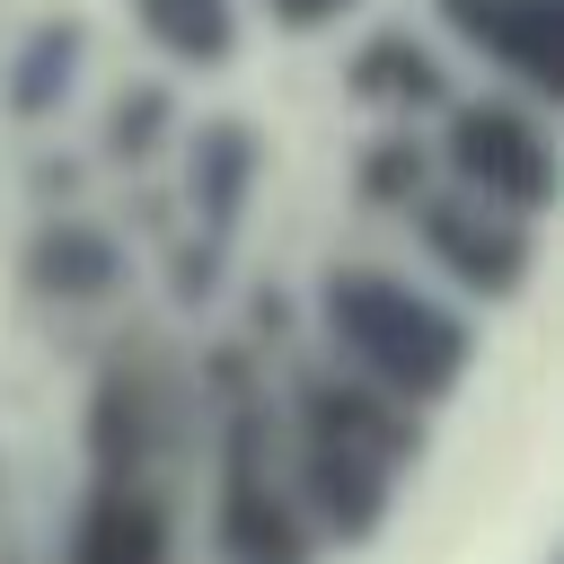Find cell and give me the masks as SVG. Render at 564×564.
<instances>
[{"mask_svg": "<svg viewBox=\"0 0 564 564\" xmlns=\"http://www.w3.org/2000/svg\"><path fill=\"white\" fill-rule=\"evenodd\" d=\"M264 397H273V441H282V476H291V502H300L308 538L317 546L379 538V520L397 502V476L423 458V414L388 405L379 388L344 379L317 352L273 361Z\"/></svg>", "mask_w": 564, "mask_h": 564, "instance_id": "6da1fadb", "label": "cell"}, {"mask_svg": "<svg viewBox=\"0 0 564 564\" xmlns=\"http://www.w3.org/2000/svg\"><path fill=\"white\" fill-rule=\"evenodd\" d=\"M308 335H317L308 344L317 361H335L344 379L379 388L405 414H432L476 361V317L458 300H441L423 273H397V264H370V256L317 264Z\"/></svg>", "mask_w": 564, "mask_h": 564, "instance_id": "7a4b0ae2", "label": "cell"}, {"mask_svg": "<svg viewBox=\"0 0 564 564\" xmlns=\"http://www.w3.org/2000/svg\"><path fill=\"white\" fill-rule=\"evenodd\" d=\"M203 449H212V529H203L212 564H317L326 555L291 502L264 379H229L203 405Z\"/></svg>", "mask_w": 564, "mask_h": 564, "instance_id": "3957f363", "label": "cell"}, {"mask_svg": "<svg viewBox=\"0 0 564 564\" xmlns=\"http://www.w3.org/2000/svg\"><path fill=\"white\" fill-rule=\"evenodd\" d=\"M432 176L467 203H494L511 220H546L555 203V123L546 106L511 97V88H458L432 115Z\"/></svg>", "mask_w": 564, "mask_h": 564, "instance_id": "277c9868", "label": "cell"}, {"mask_svg": "<svg viewBox=\"0 0 564 564\" xmlns=\"http://www.w3.org/2000/svg\"><path fill=\"white\" fill-rule=\"evenodd\" d=\"M405 229H414L423 282H432L441 300H458L467 317H476L485 300H520V291H529V273H538V229H529V220H511V212H494V203L449 194L441 176L414 194Z\"/></svg>", "mask_w": 564, "mask_h": 564, "instance_id": "5b68a950", "label": "cell"}, {"mask_svg": "<svg viewBox=\"0 0 564 564\" xmlns=\"http://www.w3.org/2000/svg\"><path fill=\"white\" fill-rule=\"evenodd\" d=\"M432 26L485 70V88H511L529 106L564 97V0H432Z\"/></svg>", "mask_w": 564, "mask_h": 564, "instance_id": "8992f818", "label": "cell"}, {"mask_svg": "<svg viewBox=\"0 0 564 564\" xmlns=\"http://www.w3.org/2000/svg\"><path fill=\"white\" fill-rule=\"evenodd\" d=\"M53 564H185V520L167 476H79Z\"/></svg>", "mask_w": 564, "mask_h": 564, "instance_id": "52a82bcc", "label": "cell"}, {"mask_svg": "<svg viewBox=\"0 0 564 564\" xmlns=\"http://www.w3.org/2000/svg\"><path fill=\"white\" fill-rule=\"evenodd\" d=\"M344 97L370 123H432L458 97V70H449L441 35H423V26H370L344 53Z\"/></svg>", "mask_w": 564, "mask_h": 564, "instance_id": "ba28073f", "label": "cell"}, {"mask_svg": "<svg viewBox=\"0 0 564 564\" xmlns=\"http://www.w3.org/2000/svg\"><path fill=\"white\" fill-rule=\"evenodd\" d=\"M185 159H176V185H185V220L203 247H229L238 212L256 203V176H264V141L247 115H212V123H185L176 132Z\"/></svg>", "mask_w": 564, "mask_h": 564, "instance_id": "9c48e42d", "label": "cell"}, {"mask_svg": "<svg viewBox=\"0 0 564 564\" xmlns=\"http://www.w3.org/2000/svg\"><path fill=\"white\" fill-rule=\"evenodd\" d=\"M18 273H26V291L35 300H70V308H97V300H115L123 282H132V256H123V238L97 220V212H44L35 229H26V256H18Z\"/></svg>", "mask_w": 564, "mask_h": 564, "instance_id": "30bf717a", "label": "cell"}, {"mask_svg": "<svg viewBox=\"0 0 564 564\" xmlns=\"http://www.w3.org/2000/svg\"><path fill=\"white\" fill-rule=\"evenodd\" d=\"M79 70H88V18H62L53 9V18L18 26V44L0 53V115L9 123H53L70 106Z\"/></svg>", "mask_w": 564, "mask_h": 564, "instance_id": "8fae6325", "label": "cell"}, {"mask_svg": "<svg viewBox=\"0 0 564 564\" xmlns=\"http://www.w3.org/2000/svg\"><path fill=\"white\" fill-rule=\"evenodd\" d=\"M123 18L167 70H229L238 44H247L238 0H123Z\"/></svg>", "mask_w": 564, "mask_h": 564, "instance_id": "7c38bea8", "label": "cell"}, {"mask_svg": "<svg viewBox=\"0 0 564 564\" xmlns=\"http://www.w3.org/2000/svg\"><path fill=\"white\" fill-rule=\"evenodd\" d=\"M423 185H432V123H379L352 150V194L370 212H414Z\"/></svg>", "mask_w": 564, "mask_h": 564, "instance_id": "4fadbf2b", "label": "cell"}, {"mask_svg": "<svg viewBox=\"0 0 564 564\" xmlns=\"http://www.w3.org/2000/svg\"><path fill=\"white\" fill-rule=\"evenodd\" d=\"M167 132H176V97H167V79H132V88H115V106H106V159L115 167H132V159H150V150H167Z\"/></svg>", "mask_w": 564, "mask_h": 564, "instance_id": "5bb4252c", "label": "cell"}, {"mask_svg": "<svg viewBox=\"0 0 564 564\" xmlns=\"http://www.w3.org/2000/svg\"><path fill=\"white\" fill-rule=\"evenodd\" d=\"M247 9V0H238ZM361 0H256V18L273 26V35H326V26H344Z\"/></svg>", "mask_w": 564, "mask_h": 564, "instance_id": "9a60e30c", "label": "cell"}]
</instances>
